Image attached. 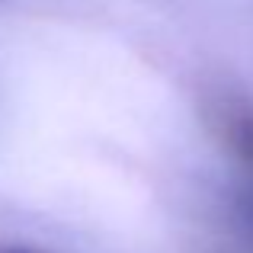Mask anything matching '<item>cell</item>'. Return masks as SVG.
<instances>
[{
  "instance_id": "1",
  "label": "cell",
  "mask_w": 253,
  "mask_h": 253,
  "mask_svg": "<svg viewBox=\"0 0 253 253\" xmlns=\"http://www.w3.org/2000/svg\"><path fill=\"white\" fill-rule=\"evenodd\" d=\"M211 128L234 170L218 253H253V106L241 99L218 103L211 109Z\"/></svg>"
},
{
  "instance_id": "2",
  "label": "cell",
  "mask_w": 253,
  "mask_h": 253,
  "mask_svg": "<svg viewBox=\"0 0 253 253\" xmlns=\"http://www.w3.org/2000/svg\"><path fill=\"white\" fill-rule=\"evenodd\" d=\"M3 253H45V250H32V247H10V250H3Z\"/></svg>"
}]
</instances>
